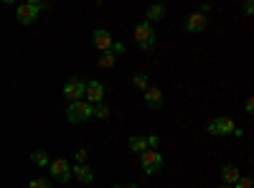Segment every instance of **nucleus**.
<instances>
[{"label":"nucleus","mask_w":254,"mask_h":188,"mask_svg":"<svg viewBox=\"0 0 254 188\" xmlns=\"http://www.w3.org/2000/svg\"><path fill=\"white\" fill-rule=\"evenodd\" d=\"M94 117V107L89 102H71L69 107H66V120L71 122V125H84V122H89Z\"/></svg>","instance_id":"1"},{"label":"nucleus","mask_w":254,"mask_h":188,"mask_svg":"<svg viewBox=\"0 0 254 188\" xmlns=\"http://www.w3.org/2000/svg\"><path fill=\"white\" fill-rule=\"evenodd\" d=\"M135 41H137V49H142V51H150L155 44H158V31L150 26V23H137L135 26Z\"/></svg>","instance_id":"2"},{"label":"nucleus","mask_w":254,"mask_h":188,"mask_svg":"<svg viewBox=\"0 0 254 188\" xmlns=\"http://www.w3.org/2000/svg\"><path fill=\"white\" fill-rule=\"evenodd\" d=\"M208 135H214V137H224V135H234L237 130V122L231 120V117H214L208 122Z\"/></svg>","instance_id":"3"},{"label":"nucleus","mask_w":254,"mask_h":188,"mask_svg":"<svg viewBox=\"0 0 254 188\" xmlns=\"http://www.w3.org/2000/svg\"><path fill=\"white\" fill-rule=\"evenodd\" d=\"M49 173L56 183H69L71 181V163L64 160V158H56L49 163Z\"/></svg>","instance_id":"4"},{"label":"nucleus","mask_w":254,"mask_h":188,"mask_svg":"<svg viewBox=\"0 0 254 188\" xmlns=\"http://www.w3.org/2000/svg\"><path fill=\"white\" fill-rule=\"evenodd\" d=\"M64 97H66V102L71 104V102H81L84 99V92H87V81L84 79H79V76H74V79H69L66 84H64Z\"/></svg>","instance_id":"5"},{"label":"nucleus","mask_w":254,"mask_h":188,"mask_svg":"<svg viewBox=\"0 0 254 188\" xmlns=\"http://www.w3.org/2000/svg\"><path fill=\"white\" fill-rule=\"evenodd\" d=\"M38 13H41V3H20L15 8V18L23 26H33L36 20H38Z\"/></svg>","instance_id":"6"},{"label":"nucleus","mask_w":254,"mask_h":188,"mask_svg":"<svg viewBox=\"0 0 254 188\" xmlns=\"http://www.w3.org/2000/svg\"><path fill=\"white\" fill-rule=\"evenodd\" d=\"M140 165L147 176H155L163 168V158L158 150H145V153H140Z\"/></svg>","instance_id":"7"},{"label":"nucleus","mask_w":254,"mask_h":188,"mask_svg":"<svg viewBox=\"0 0 254 188\" xmlns=\"http://www.w3.org/2000/svg\"><path fill=\"white\" fill-rule=\"evenodd\" d=\"M84 102H89L92 107L94 104H102L104 102V84L102 81H87V92H84Z\"/></svg>","instance_id":"8"},{"label":"nucleus","mask_w":254,"mask_h":188,"mask_svg":"<svg viewBox=\"0 0 254 188\" xmlns=\"http://www.w3.org/2000/svg\"><path fill=\"white\" fill-rule=\"evenodd\" d=\"M92 44L104 54V51H110L112 49V44H115V38H112V33L107 31V28H97L94 33H92Z\"/></svg>","instance_id":"9"},{"label":"nucleus","mask_w":254,"mask_h":188,"mask_svg":"<svg viewBox=\"0 0 254 188\" xmlns=\"http://www.w3.org/2000/svg\"><path fill=\"white\" fill-rule=\"evenodd\" d=\"M206 26H208V20H206V15H201V13H190V15L186 18V23H183L186 33H201V31H206Z\"/></svg>","instance_id":"10"},{"label":"nucleus","mask_w":254,"mask_h":188,"mask_svg":"<svg viewBox=\"0 0 254 188\" xmlns=\"http://www.w3.org/2000/svg\"><path fill=\"white\" fill-rule=\"evenodd\" d=\"M142 99H145V104H147V110H160V107H163V92H160L158 87H147V89L142 92Z\"/></svg>","instance_id":"11"},{"label":"nucleus","mask_w":254,"mask_h":188,"mask_svg":"<svg viewBox=\"0 0 254 188\" xmlns=\"http://www.w3.org/2000/svg\"><path fill=\"white\" fill-rule=\"evenodd\" d=\"M71 176L79 181V183H84V186H89V183H94V171L89 168L87 163H81V165H74L71 168Z\"/></svg>","instance_id":"12"},{"label":"nucleus","mask_w":254,"mask_h":188,"mask_svg":"<svg viewBox=\"0 0 254 188\" xmlns=\"http://www.w3.org/2000/svg\"><path fill=\"white\" fill-rule=\"evenodd\" d=\"M221 178H224V186H234L242 178V173H239L237 165H224V168H221Z\"/></svg>","instance_id":"13"},{"label":"nucleus","mask_w":254,"mask_h":188,"mask_svg":"<svg viewBox=\"0 0 254 188\" xmlns=\"http://www.w3.org/2000/svg\"><path fill=\"white\" fill-rule=\"evenodd\" d=\"M163 15H165V5L163 3H155V5H150L147 8V13H145V23H155V20H163Z\"/></svg>","instance_id":"14"},{"label":"nucleus","mask_w":254,"mask_h":188,"mask_svg":"<svg viewBox=\"0 0 254 188\" xmlns=\"http://www.w3.org/2000/svg\"><path fill=\"white\" fill-rule=\"evenodd\" d=\"M127 145H130V150H132V153H137V155L147 150V140H145L142 135H132L130 140H127Z\"/></svg>","instance_id":"15"},{"label":"nucleus","mask_w":254,"mask_h":188,"mask_svg":"<svg viewBox=\"0 0 254 188\" xmlns=\"http://www.w3.org/2000/svg\"><path fill=\"white\" fill-rule=\"evenodd\" d=\"M31 163L38 165V168H46V165L51 163V158H49L46 150H33V153H31Z\"/></svg>","instance_id":"16"},{"label":"nucleus","mask_w":254,"mask_h":188,"mask_svg":"<svg viewBox=\"0 0 254 188\" xmlns=\"http://www.w3.org/2000/svg\"><path fill=\"white\" fill-rule=\"evenodd\" d=\"M132 87L140 89V92H145L147 87H150V79H147V74H142V71L135 74V76H132Z\"/></svg>","instance_id":"17"},{"label":"nucleus","mask_w":254,"mask_h":188,"mask_svg":"<svg viewBox=\"0 0 254 188\" xmlns=\"http://www.w3.org/2000/svg\"><path fill=\"white\" fill-rule=\"evenodd\" d=\"M115 61H117V56H115L112 51H104V54L99 56V69H112Z\"/></svg>","instance_id":"18"},{"label":"nucleus","mask_w":254,"mask_h":188,"mask_svg":"<svg viewBox=\"0 0 254 188\" xmlns=\"http://www.w3.org/2000/svg\"><path fill=\"white\" fill-rule=\"evenodd\" d=\"M94 117H97V120H107V117H110V107H107L104 102H102V104H94Z\"/></svg>","instance_id":"19"},{"label":"nucleus","mask_w":254,"mask_h":188,"mask_svg":"<svg viewBox=\"0 0 254 188\" xmlns=\"http://www.w3.org/2000/svg\"><path fill=\"white\" fill-rule=\"evenodd\" d=\"M145 140H147V150H158L160 148V135L153 132V135H147Z\"/></svg>","instance_id":"20"},{"label":"nucleus","mask_w":254,"mask_h":188,"mask_svg":"<svg viewBox=\"0 0 254 188\" xmlns=\"http://www.w3.org/2000/svg\"><path fill=\"white\" fill-rule=\"evenodd\" d=\"M26 188H54V186H51L46 178H33V181H31Z\"/></svg>","instance_id":"21"},{"label":"nucleus","mask_w":254,"mask_h":188,"mask_svg":"<svg viewBox=\"0 0 254 188\" xmlns=\"http://www.w3.org/2000/svg\"><path fill=\"white\" fill-rule=\"evenodd\" d=\"M231 188H254V183H252V178L249 176H242L234 186H231Z\"/></svg>","instance_id":"22"},{"label":"nucleus","mask_w":254,"mask_h":188,"mask_svg":"<svg viewBox=\"0 0 254 188\" xmlns=\"http://www.w3.org/2000/svg\"><path fill=\"white\" fill-rule=\"evenodd\" d=\"M74 160H76V165H81V163H87V150H84V148L74 150Z\"/></svg>","instance_id":"23"},{"label":"nucleus","mask_w":254,"mask_h":188,"mask_svg":"<svg viewBox=\"0 0 254 188\" xmlns=\"http://www.w3.org/2000/svg\"><path fill=\"white\" fill-rule=\"evenodd\" d=\"M110 51H112L115 56H122V54H125L127 49H125V44H120V41H115V44H112V49H110Z\"/></svg>","instance_id":"24"},{"label":"nucleus","mask_w":254,"mask_h":188,"mask_svg":"<svg viewBox=\"0 0 254 188\" xmlns=\"http://www.w3.org/2000/svg\"><path fill=\"white\" fill-rule=\"evenodd\" d=\"M244 110H247V112H249V115H252V112H254V99H252V97H249V99H247V102H244Z\"/></svg>","instance_id":"25"},{"label":"nucleus","mask_w":254,"mask_h":188,"mask_svg":"<svg viewBox=\"0 0 254 188\" xmlns=\"http://www.w3.org/2000/svg\"><path fill=\"white\" fill-rule=\"evenodd\" d=\"M244 13H247V15L254 13V3H252V0H247V3H244Z\"/></svg>","instance_id":"26"},{"label":"nucleus","mask_w":254,"mask_h":188,"mask_svg":"<svg viewBox=\"0 0 254 188\" xmlns=\"http://www.w3.org/2000/svg\"><path fill=\"white\" fill-rule=\"evenodd\" d=\"M125 188H140V186L137 183H130V186H125Z\"/></svg>","instance_id":"27"},{"label":"nucleus","mask_w":254,"mask_h":188,"mask_svg":"<svg viewBox=\"0 0 254 188\" xmlns=\"http://www.w3.org/2000/svg\"><path fill=\"white\" fill-rule=\"evenodd\" d=\"M112 188H125V186H122V183H115V186H112Z\"/></svg>","instance_id":"28"},{"label":"nucleus","mask_w":254,"mask_h":188,"mask_svg":"<svg viewBox=\"0 0 254 188\" xmlns=\"http://www.w3.org/2000/svg\"><path fill=\"white\" fill-rule=\"evenodd\" d=\"M219 188H231V186H219Z\"/></svg>","instance_id":"29"}]
</instances>
